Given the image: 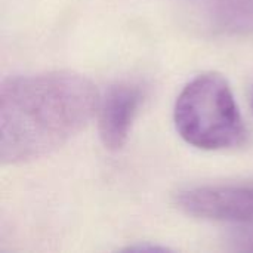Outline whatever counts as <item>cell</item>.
<instances>
[{
    "instance_id": "cell-1",
    "label": "cell",
    "mask_w": 253,
    "mask_h": 253,
    "mask_svg": "<svg viewBox=\"0 0 253 253\" xmlns=\"http://www.w3.org/2000/svg\"><path fill=\"white\" fill-rule=\"evenodd\" d=\"M92 80L58 70L7 77L0 84V160L22 165L74 138L99 108Z\"/></svg>"
},
{
    "instance_id": "cell-2",
    "label": "cell",
    "mask_w": 253,
    "mask_h": 253,
    "mask_svg": "<svg viewBox=\"0 0 253 253\" xmlns=\"http://www.w3.org/2000/svg\"><path fill=\"white\" fill-rule=\"evenodd\" d=\"M173 120L179 136L200 150H228L248 138L233 90L218 73H203L187 83L176 98Z\"/></svg>"
},
{
    "instance_id": "cell-3",
    "label": "cell",
    "mask_w": 253,
    "mask_h": 253,
    "mask_svg": "<svg viewBox=\"0 0 253 253\" xmlns=\"http://www.w3.org/2000/svg\"><path fill=\"white\" fill-rule=\"evenodd\" d=\"M176 205L190 216L211 221L248 222L253 219V187L218 185L190 188L178 194Z\"/></svg>"
},
{
    "instance_id": "cell-4",
    "label": "cell",
    "mask_w": 253,
    "mask_h": 253,
    "mask_svg": "<svg viewBox=\"0 0 253 253\" xmlns=\"http://www.w3.org/2000/svg\"><path fill=\"white\" fill-rule=\"evenodd\" d=\"M142 101L144 89L138 83L122 82L107 90L98 108L99 138L107 150L123 148Z\"/></svg>"
},
{
    "instance_id": "cell-5",
    "label": "cell",
    "mask_w": 253,
    "mask_h": 253,
    "mask_svg": "<svg viewBox=\"0 0 253 253\" xmlns=\"http://www.w3.org/2000/svg\"><path fill=\"white\" fill-rule=\"evenodd\" d=\"M209 18L219 33L231 36L253 33V0H215Z\"/></svg>"
},
{
    "instance_id": "cell-6",
    "label": "cell",
    "mask_w": 253,
    "mask_h": 253,
    "mask_svg": "<svg viewBox=\"0 0 253 253\" xmlns=\"http://www.w3.org/2000/svg\"><path fill=\"white\" fill-rule=\"evenodd\" d=\"M233 245L236 251L240 252H253V231H240L234 236L233 239Z\"/></svg>"
},
{
    "instance_id": "cell-7",
    "label": "cell",
    "mask_w": 253,
    "mask_h": 253,
    "mask_svg": "<svg viewBox=\"0 0 253 253\" xmlns=\"http://www.w3.org/2000/svg\"><path fill=\"white\" fill-rule=\"evenodd\" d=\"M127 251H138V252H166V248L159 246H138V248H129Z\"/></svg>"
}]
</instances>
